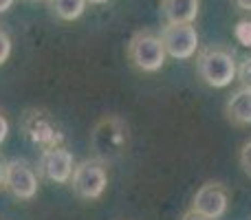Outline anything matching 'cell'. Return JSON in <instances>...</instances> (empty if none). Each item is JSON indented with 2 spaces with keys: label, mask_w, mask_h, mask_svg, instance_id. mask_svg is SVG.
Returning <instances> with one entry per match:
<instances>
[{
  "label": "cell",
  "mask_w": 251,
  "mask_h": 220,
  "mask_svg": "<svg viewBox=\"0 0 251 220\" xmlns=\"http://www.w3.org/2000/svg\"><path fill=\"white\" fill-rule=\"evenodd\" d=\"M196 73L207 86L225 88L238 77V62L227 49H203L196 57Z\"/></svg>",
  "instance_id": "6da1fadb"
},
{
  "label": "cell",
  "mask_w": 251,
  "mask_h": 220,
  "mask_svg": "<svg viewBox=\"0 0 251 220\" xmlns=\"http://www.w3.org/2000/svg\"><path fill=\"white\" fill-rule=\"evenodd\" d=\"M128 57L143 73H156L163 69L168 53L161 42V35L152 31H137L128 42Z\"/></svg>",
  "instance_id": "7a4b0ae2"
},
{
  "label": "cell",
  "mask_w": 251,
  "mask_h": 220,
  "mask_svg": "<svg viewBox=\"0 0 251 220\" xmlns=\"http://www.w3.org/2000/svg\"><path fill=\"white\" fill-rule=\"evenodd\" d=\"M108 185V172L106 165L97 159H86L75 165L73 176H71V187L73 192L84 200H97L106 192Z\"/></svg>",
  "instance_id": "3957f363"
},
{
  "label": "cell",
  "mask_w": 251,
  "mask_h": 220,
  "mask_svg": "<svg viewBox=\"0 0 251 220\" xmlns=\"http://www.w3.org/2000/svg\"><path fill=\"white\" fill-rule=\"evenodd\" d=\"M161 42L165 47L168 57L174 60H190L199 51V31L194 22H178V24H165L161 29Z\"/></svg>",
  "instance_id": "277c9868"
},
{
  "label": "cell",
  "mask_w": 251,
  "mask_h": 220,
  "mask_svg": "<svg viewBox=\"0 0 251 220\" xmlns=\"http://www.w3.org/2000/svg\"><path fill=\"white\" fill-rule=\"evenodd\" d=\"M38 174L33 172L26 161L11 159L7 161V170H4V190L18 200H31L38 194Z\"/></svg>",
  "instance_id": "5b68a950"
},
{
  "label": "cell",
  "mask_w": 251,
  "mask_h": 220,
  "mask_svg": "<svg viewBox=\"0 0 251 220\" xmlns=\"http://www.w3.org/2000/svg\"><path fill=\"white\" fill-rule=\"evenodd\" d=\"M227 207H229V192L221 183L207 181L205 185H201L196 190L190 209L203 214L209 220H221L227 214Z\"/></svg>",
  "instance_id": "8992f818"
},
{
  "label": "cell",
  "mask_w": 251,
  "mask_h": 220,
  "mask_svg": "<svg viewBox=\"0 0 251 220\" xmlns=\"http://www.w3.org/2000/svg\"><path fill=\"white\" fill-rule=\"evenodd\" d=\"M73 170H75V161L73 154H71L66 147H47L40 156V163H38V172L42 174L47 181L53 183H69L71 176H73Z\"/></svg>",
  "instance_id": "52a82bcc"
},
{
  "label": "cell",
  "mask_w": 251,
  "mask_h": 220,
  "mask_svg": "<svg viewBox=\"0 0 251 220\" xmlns=\"http://www.w3.org/2000/svg\"><path fill=\"white\" fill-rule=\"evenodd\" d=\"M225 115L238 128L251 125V88L240 86L238 91L231 93L225 104Z\"/></svg>",
  "instance_id": "ba28073f"
},
{
  "label": "cell",
  "mask_w": 251,
  "mask_h": 220,
  "mask_svg": "<svg viewBox=\"0 0 251 220\" xmlns=\"http://www.w3.org/2000/svg\"><path fill=\"white\" fill-rule=\"evenodd\" d=\"M201 11V0H161V13L165 24L194 22Z\"/></svg>",
  "instance_id": "9c48e42d"
},
{
  "label": "cell",
  "mask_w": 251,
  "mask_h": 220,
  "mask_svg": "<svg viewBox=\"0 0 251 220\" xmlns=\"http://www.w3.org/2000/svg\"><path fill=\"white\" fill-rule=\"evenodd\" d=\"M86 0H49V9L64 22L82 18V13L86 11Z\"/></svg>",
  "instance_id": "30bf717a"
},
{
  "label": "cell",
  "mask_w": 251,
  "mask_h": 220,
  "mask_svg": "<svg viewBox=\"0 0 251 220\" xmlns=\"http://www.w3.org/2000/svg\"><path fill=\"white\" fill-rule=\"evenodd\" d=\"M9 55H11V38H9V33L0 26V66L9 60Z\"/></svg>",
  "instance_id": "8fae6325"
},
{
  "label": "cell",
  "mask_w": 251,
  "mask_h": 220,
  "mask_svg": "<svg viewBox=\"0 0 251 220\" xmlns=\"http://www.w3.org/2000/svg\"><path fill=\"white\" fill-rule=\"evenodd\" d=\"M236 38H238L245 47H249L251 44V22L243 20L238 26H236Z\"/></svg>",
  "instance_id": "7c38bea8"
},
{
  "label": "cell",
  "mask_w": 251,
  "mask_h": 220,
  "mask_svg": "<svg viewBox=\"0 0 251 220\" xmlns=\"http://www.w3.org/2000/svg\"><path fill=\"white\" fill-rule=\"evenodd\" d=\"M240 168L245 170V174L251 176V139L243 146V150H240Z\"/></svg>",
  "instance_id": "4fadbf2b"
},
{
  "label": "cell",
  "mask_w": 251,
  "mask_h": 220,
  "mask_svg": "<svg viewBox=\"0 0 251 220\" xmlns=\"http://www.w3.org/2000/svg\"><path fill=\"white\" fill-rule=\"evenodd\" d=\"M238 77H240V82H243V86L251 88V57H247V60L238 66Z\"/></svg>",
  "instance_id": "5bb4252c"
},
{
  "label": "cell",
  "mask_w": 251,
  "mask_h": 220,
  "mask_svg": "<svg viewBox=\"0 0 251 220\" xmlns=\"http://www.w3.org/2000/svg\"><path fill=\"white\" fill-rule=\"evenodd\" d=\"M7 134H9V121H7V117H4V112L0 110V146L4 143Z\"/></svg>",
  "instance_id": "9a60e30c"
},
{
  "label": "cell",
  "mask_w": 251,
  "mask_h": 220,
  "mask_svg": "<svg viewBox=\"0 0 251 220\" xmlns=\"http://www.w3.org/2000/svg\"><path fill=\"white\" fill-rule=\"evenodd\" d=\"M181 220H209V218H205L203 214H199V212H194V209H187L185 214L181 216Z\"/></svg>",
  "instance_id": "2e32d148"
},
{
  "label": "cell",
  "mask_w": 251,
  "mask_h": 220,
  "mask_svg": "<svg viewBox=\"0 0 251 220\" xmlns=\"http://www.w3.org/2000/svg\"><path fill=\"white\" fill-rule=\"evenodd\" d=\"M234 4L243 11H251V0H234Z\"/></svg>",
  "instance_id": "e0dca14e"
},
{
  "label": "cell",
  "mask_w": 251,
  "mask_h": 220,
  "mask_svg": "<svg viewBox=\"0 0 251 220\" xmlns=\"http://www.w3.org/2000/svg\"><path fill=\"white\" fill-rule=\"evenodd\" d=\"M13 2H16V0H0V13L9 11V9L13 7Z\"/></svg>",
  "instance_id": "ac0fdd59"
},
{
  "label": "cell",
  "mask_w": 251,
  "mask_h": 220,
  "mask_svg": "<svg viewBox=\"0 0 251 220\" xmlns=\"http://www.w3.org/2000/svg\"><path fill=\"white\" fill-rule=\"evenodd\" d=\"M4 170H7V163L0 159V187H4Z\"/></svg>",
  "instance_id": "d6986e66"
},
{
  "label": "cell",
  "mask_w": 251,
  "mask_h": 220,
  "mask_svg": "<svg viewBox=\"0 0 251 220\" xmlns=\"http://www.w3.org/2000/svg\"><path fill=\"white\" fill-rule=\"evenodd\" d=\"M86 2H91V4H106L108 0H86Z\"/></svg>",
  "instance_id": "ffe728a7"
},
{
  "label": "cell",
  "mask_w": 251,
  "mask_h": 220,
  "mask_svg": "<svg viewBox=\"0 0 251 220\" xmlns=\"http://www.w3.org/2000/svg\"><path fill=\"white\" fill-rule=\"evenodd\" d=\"M33 2H38V0H33Z\"/></svg>",
  "instance_id": "44dd1931"
}]
</instances>
